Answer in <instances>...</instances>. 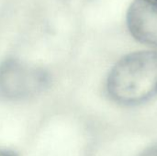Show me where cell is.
<instances>
[{
    "label": "cell",
    "mask_w": 157,
    "mask_h": 156,
    "mask_svg": "<svg viewBox=\"0 0 157 156\" xmlns=\"http://www.w3.org/2000/svg\"><path fill=\"white\" fill-rule=\"evenodd\" d=\"M109 97L122 106H138L157 96V52L139 51L120 59L106 83Z\"/></svg>",
    "instance_id": "obj_1"
},
{
    "label": "cell",
    "mask_w": 157,
    "mask_h": 156,
    "mask_svg": "<svg viewBox=\"0 0 157 156\" xmlns=\"http://www.w3.org/2000/svg\"><path fill=\"white\" fill-rule=\"evenodd\" d=\"M50 75L41 67L8 58L0 64V96L13 100L24 99L43 91Z\"/></svg>",
    "instance_id": "obj_2"
},
{
    "label": "cell",
    "mask_w": 157,
    "mask_h": 156,
    "mask_svg": "<svg viewBox=\"0 0 157 156\" xmlns=\"http://www.w3.org/2000/svg\"><path fill=\"white\" fill-rule=\"evenodd\" d=\"M127 26L135 40L157 49L156 2L134 0L127 12Z\"/></svg>",
    "instance_id": "obj_3"
},
{
    "label": "cell",
    "mask_w": 157,
    "mask_h": 156,
    "mask_svg": "<svg viewBox=\"0 0 157 156\" xmlns=\"http://www.w3.org/2000/svg\"><path fill=\"white\" fill-rule=\"evenodd\" d=\"M153 1H155V2H156V3H157V0H153Z\"/></svg>",
    "instance_id": "obj_5"
},
{
    "label": "cell",
    "mask_w": 157,
    "mask_h": 156,
    "mask_svg": "<svg viewBox=\"0 0 157 156\" xmlns=\"http://www.w3.org/2000/svg\"><path fill=\"white\" fill-rule=\"evenodd\" d=\"M0 156H16L11 152H0Z\"/></svg>",
    "instance_id": "obj_4"
}]
</instances>
